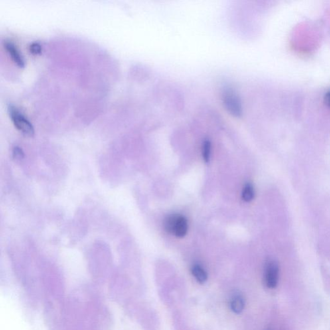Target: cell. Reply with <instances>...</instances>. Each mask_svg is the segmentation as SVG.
Segmentation results:
<instances>
[{
    "label": "cell",
    "mask_w": 330,
    "mask_h": 330,
    "mask_svg": "<svg viewBox=\"0 0 330 330\" xmlns=\"http://www.w3.org/2000/svg\"><path fill=\"white\" fill-rule=\"evenodd\" d=\"M255 192L252 184L248 183L242 190V198L244 201L250 202L254 198Z\"/></svg>",
    "instance_id": "cell-9"
},
{
    "label": "cell",
    "mask_w": 330,
    "mask_h": 330,
    "mask_svg": "<svg viewBox=\"0 0 330 330\" xmlns=\"http://www.w3.org/2000/svg\"><path fill=\"white\" fill-rule=\"evenodd\" d=\"M179 216L178 214H171L165 219V222H164V227L167 232L174 234V231L175 229V226Z\"/></svg>",
    "instance_id": "cell-7"
},
{
    "label": "cell",
    "mask_w": 330,
    "mask_h": 330,
    "mask_svg": "<svg viewBox=\"0 0 330 330\" xmlns=\"http://www.w3.org/2000/svg\"><path fill=\"white\" fill-rule=\"evenodd\" d=\"M13 155V157L16 160H22L25 157L23 151H22L21 148H20L19 147H15L14 148Z\"/></svg>",
    "instance_id": "cell-12"
},
{
    "label": "cell",
    "mask_w": 330,
    "mask_h": 330,
    "mask_svg": "<svg viewBox=\"0 0 330 330\" xmlns=\"http://www.w3.org/2000/svg\"><path fill=\"white\" fill-rule=\"evenodd\" d=\"M233 93L234 92L228 91L227 92L225 93V94H224V103H225L228 109H229L232 114L236 115H240L241 114L240 101H239L238 97Z\"/></svg>",
    "instance_id": "cell-4"
},
{
    "label": "cell",
    "mask_w": 330,
    "mask_h": 330,
    "mask_svg": "<svg viewBox=\"0 0 330 330\" xmlns=\"http://www.w3.org/2000/svg\"><path fill=\"white\" fill-rule=\"evenodd\" d=\"M9 112L11 120L13 121L14 125L18 131L22 132L23 134L27 135V136H33L34 134V127L25 115L12 105H10L9 107Z\"/></svg>",
    "instance_id": "cell-1"
},
{
    "label": "cell",
    "mask_w": 330,
    "mask_h": 330,
    "mask_svg": "<svg viewBox=\"0 0 330 330\" xmlns=\"http://www.w3.org/2000/svg\"><path fill=\"white\" fill-rule=\"evenodd\" d=\"M29 49L32 54H39L42 52V47L38 42H33L30 44Z\"/></svg>",
    "instance_id": "cell-11"
},
{
    "label": "cell",
    "mask_w": 330,
    "mask_h": 330,
    "mask_svg": "<svg viewBox=\"0 0 330 330\" xmlns=\"http://www.w3.org/2000/svg\"><path fill=\"white\" fill-rule=\"evenodd\" d=\"M192 273L194 276L197 279L198 282L200 283H204L208 279L207 273L205 270L199 265H195L192 268Z\"/></svg>",
    "instance_id": "cell-8"
},
{
    "label": "cell",
    "mask_w": 330,
    "mask_h": 330,
    "mask_svg": "<svg viewBox=\"0 0 330 330\" xmlns=\"http://www.w3.org/2000/svg\"><path fill=\"white\" fill-rule=\"evenodd\" d=\"M188 231L187 220L183 216H179L174 231V234L178 238H183Z\"/></svg>",
    "instance_id": "cell-5"
},
{
    "label": "cell",
    "mask_w": 330,
    "mask_h": 330,
    "mask_svg": "<svg viewBox=\"0 0 330 330\" xmlns=\"http://www.w3.org/2000/svg\"><path fill=\"white\" fill-rule=\"evenodd\" d=\"M231 309L234 312L240 313L243 310L244 308V301L241 295H236L233 297L230 303Z\"/></svg>",
    "instance_id": "cell-6"
},
{
    "label": "cell",
    "mask_w": 330,
    "mask_h": 330,
    "mask_svg": "<svg viewBox=\"0 0 330 330\" xmlns=\"http://www.w3.org/2000/svg\"><path fill=\"white\" fill-rule=\"evenodd\" d=\"M279 268L276 261L270 260L266 263L264 271L265 284L268 288L277 286L279 281Z\"/></svg>",
    "instance_id": "cell-2"
},
{
    "label": "cell",
    "mask_w": 330,
    "mask_h": 330,
    "mask_svg": "<svg viewBox=\"0 0 330 330\" xmlns=\"http://www.w3.org/2000/svg\"><path fill=\"white\" fill-rule=\"evenodd\" d=\"M202 157L204 161L208 163L210 160V152H211V143L210 141L205 140L202 144Z\"/></svg>",
    "instance_id": "cell-10"
},
{
    "label": "cell",
    "mask_w": 330,
    "mask_h": 330,
    "mask_svg": "<svg viewBox=\"0 0 330 330\" xmlns=\"http://www.w3.org/2000/svg\"><path fill=\"white\" fill-rule=\"evenodd\" d=\"M4 46L7 50L8 53L15 63L16 65L20 68H23L25 66V61L23 56L20 54L19 50L16 48V46L12 42L9 41L4 42Z\"/></svg>",
    "instance_id": "cell-3"
},
{
    "label": "cell",
    "mask_w": 330,
    "mask_h": 330,
    "mask_svg": "<svg viewBox=\"0 0 330 330\" xmlns=\"http://www.w3.org/2000/svg\"><path fill=\"white\" fill-rule=\"evenodd\" d=\"M324 100L327 106L330 109V90L326 94Z\"/></svg>",
    "instance_id": "cell-13"
}]
</instances>
